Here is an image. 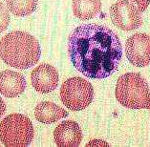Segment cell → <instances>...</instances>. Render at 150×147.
<instances>
[{
    "label": "cell",
    "mask_w": 150,
    "mask_h": 147,
    "mask_svg": "<svg viewBox=\"0 0 150 147\" xmlns=\"http://www.w3.org/2000/svg\"><path fill=\"white\" fill-rule=\"evenodd\" d=\"M67 116L68 113L66 110L51 101L40 102L35 108V119L41 123L51 124L57 122L60 119H64Z\"/></svg>",
    "instance_id": "cell-11"
},
{
    "label": "cell",
    "mask_w": 150,
    "mask_h": 147,
    "mask_svg": "<svg viewBox=\"0 0 150 147\" xmlns=\"http://www.w3.org/2000/svg\"><path fill=\"white\" fill-rule=\"evenodd\" d=\"M5 111H6V104H5V102L3 101L2 98H0V117L4 115Z\"/></svg>",
    "instance_id": "cell-16"
},
{
    "label": "cell",
    "mask_w": 150,
    "mask_h": 147,
    "mask_svg": "<svg viewBox=\"0 0 150 147\" xmlns=\"http://www.w3.org/2000/svg\"><path fill=\"white\" fill-rule=\"evenodd\" d=\"M26 88V80L21 74L6 70L0 73V94L6 98L20 95Z\"/></svg>",
    "instance_id": "cell-10"
},
{
    "label": "cell",
    "mask_w": 150,
    "mask_h": 147,
    "mask_svg": "<svg viewBox=\"0 0 150 147\" xmlns=\"http://www.w3.org/2000/svg\"><path fill=\"white\" fill-rule=\"evenodd\" d=\"M131 1L137 5L138 10L140 11L141 13L144 12V11L147 9V7L150 3V0H131Z\"/></svg>",
    "instance_id": "cell-15"
},
{
    "label": "cell",
    "mask_w": 150,
    "mask_h": 147,
    "mask_svg": "<svg viewBox=\"0 0 150 147\" xmlns=\"http://www.w3.org/2000/svg\"><path fill=\"white\" fill-rule=\"evenodd\" d=\"M40 54L38 41L28 33L11 32L0 41V57L11 67L28 69L38 63Z\"/></svg>",
    "instance_id": "cell-2"
},
{
    "label": "cell",
    "mask_w": 150,
    "mask_h": 147,
    "mask_svg": "<svg viewBox=\"0 0 150 147\" xmlns=\"http://www.w3.org/2000/svg\"><path fill=\"white\" fill-rule=\"evenodd\" d=\"M100 0H73V13L79 19H92L100 13Z\"/></svg>",
    "instance_id": "cell-12"
},
{
    "label": "cell",
    "mask_w": 150,
    "mask_h": 147,
    "mask_svg": "<svg viewBox=\"0 0 150 147\" xmlns=\"http://www.w3.org/2000/svg\"><path fill=\"white\" fill-rule=\"evenodd\" d=\"M110 17L115 26L122 31H134L142 23L141 12L127 0H120L110 7Z\"/></svg>",
    "instance_id": "cell-6"
},
{
    "label": "cell",
    "mask_w": 150,
    "mask_h": 147,
    "mask_svg": "<svg viewBox=\"0 0 150 147\" xmlns=\"http://www.w3.org/2000/svg\"><path fill=\"white\" fill-rule=\"evenodd\" d=\"M68 53L74 67L84 76L102 79L119 67L122 47L119 36L106 26L85 24L68 38Z\"/></svg>",
    "instance_id": "cell-1"
},
{
    "label": "cell",
    "mask_w": 150,
    "mask_h": 147,
    "mask_svg": "<svg viewBox=\"0 0 150 147\" xmlns=\"http://www.w3.org/2000/svg\"><path fill=\"white\" fill-rule=\"evenodd\" d=\"M58 73L50 64H40L33 70L31 80L33 87L41 94H48L58 85Z\"/></svg>",
    "instance_id": "cell-8"
},
{
    "label": "cell",
    "mask_w": 150,
    "mask_h": 147,
    "mask_svg": "<svg viewBox=\"0 0 150 147\" xmlns=\"http://www.w3.org/2000/svg\"><path fill=\"white\" fill-rule=\"evenodd\" d=\"M116 98L123 107L150 110V92L146 80L140 74L127 73L118 79Z\"/></svg>",
    "instance_id": "cell-3"
},
{
    "label": "cell",
    "mask_w": 150,
    "mask_h": 147,
    "mask_svg": "<svg viewBox=\"0 0 150 147\" xmlns=\"http://www.w3.org/2000/svg\"><path fill=\"white\" fill-rule=\"evenodd\" d=\"M10 20L11 17L8 10L4 6V4L0 1V34L8 28Z\"/></svg>",
    "instance_id": "cell-14"
},
{
    "label": "cell",
    "mask_w": 150,
    "mask_h": 147,
    "mask_svg": "<svg viewBox=\"0 0 150 147\" xmlns=\"http://www.w3.org/2000/svg\"><path fill=\"white\" fill-rule=\"evenodd\" d=\"M11 13L16 16H26L34 13L38 0H6Z\"/></svg>",
    "instance_id": "cell-13"
},
{
    "label": "cell",
    "mask_w": 150,
    "mask_h": 147,
    "mask_svg": "<svg viewBox=\"0 0 150 147\" xmlns=\"http://www.w3.org/2000/svg\"><path fill=\"white\" fill-rule=\"evenodd\" d=\"M34 138L32 121L21 114H12L0 122V141L6 147H27Z\"/></svg>",
    "instance_id": "cell-4"
},
{
    "label": "cell",
    "mask_w": 150,
    "mask_h": 147,
    "mask_svg": "<svg viewBox=\"0 0 150 147\" xmlns=\"http://www.w3.org/2000/svg\"><path fill=\"white\" fill-rule=\"evenodd\" d=\"M94 98V88L82 78L65 80L60 88V100L71 111H81L91 104Z\"/></svg>",
    "instance_id": "cell-5"
},
{
    "label": "cell",
    "mask_w": 150,
    "mask_h": 147,
    "mask_svg": "<svg viewBox=\"0 0 150 147\" xmlns=\"http://www.w3.org/2000/svg\"><path fill=\"white\" fill-rule=\"evenodd\" d=\"M127 59L136 67H144L150 64V36L146 34H136L125 42Z\"/></svg>",
    "instance_id": "cell-7"
},
{
    "label": "cell",
    "mask_w": 150,
    "mask_h": 147,
    "mask_svg": "<svg viewBox=\"0 0 150 147\" xmlns=\"http://www.w3.org/2000/svg\"><path fill=\"white\" fill-rule=\"evenodd\" d=\"M54 138L58 147H78L81 142L82 132L76 121L65 120L56 127Z\"/></svg>",
    "instance_id": "cell-9"
}]
</instances>
